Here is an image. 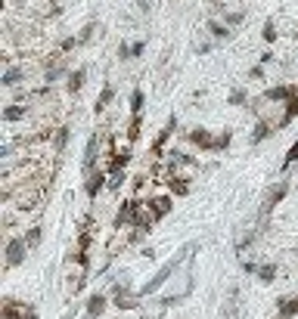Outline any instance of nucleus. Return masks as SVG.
I'll list each match as a JSON object with an SVG mask.
<instances>
[{"label":"nucleus","mask_w":298,"mask_h":319,"mask_svg":"<svg viewBox=\"0 0 298 319\" xmlns=\"http://www.w3.org/2000/svg\"><path fill=\"white\" fill-rule=\"evenodd\" d=\"M0 319H38V310H34V304L3 298V307H0Z\"/></svg>","instance_id":"obj_1"},{"label":"nucleus","mask_w":298,"mask_h":319,"mask_svg":"<svg viewBox=\"0 0 298 319\" xmlns=\"http://www.w3.org/2000/svg\"><path fill=\"white\" fill-rule=\"evenodd\" d=\"M28 242H25V235H13V239L6 242V270H13V267H19L22 261L28 257Z\"/></svg>","instance_id":"obj_2"},{"label":"nucleus","mask_w":298,"mask_h":319,"mask_svg":"<svg viewBox=\"0 0 298 319\" xmlns=\"http://www.w3.org/2000/svg\"><path fill=\"white\" fill-rule=\"evenodd\" d=\"M177 264H180V257H174V261H168V264H165L162 270H158V273H155L152 279H149V282H146V285H143L140 291H137V294H140V298H146V294L158 291V288H162L165 282H168V276H171V273H174V270H177Z\"/></svg>","instance_id":"obj_3"},{"label":"nucleus","mask_w":298,"mask_h":319,"mask_svg":"<svg viewBox=\"0 0 298 319\" xmlns=\"http://www.w3.org/2000/svg\"><path fill=\"white\" fill-rule=\"evenodd\" d=\"M187 139L193 146H199V152H217V137L211 131H205V127H193V131H187Z\"/></svg>","instance_id":"obj_4"},{"label":"nucleus","mask_w":298,"mask_h":319,"mask_svg":"<svg viewBox=\"0 0 298 319\" xmlns=\"http://www.w3.org/2000/svg\"><path fill=\"white\" fill-rule=\"evenodd\" d=\"M109 307V294L106 291H94L90 298L84 301V319H99Z\"/></svg>","instance_id":"obj_5"},{"label":"nucleus","mask_w":298,"mask_h":319,"mask_svg":"<svg viewBox=\"0 0 298 319\" xmlns=\"http://www.w3.org/2000/svg\"><path fill=\"white\" fill-rule=\"evenodd\" d=\"M286 195H289V183H286V180H280V183H277V186H273L270 192L264 195V205H261V217H267V214H270V211H273V208H277V205L283 202Z\"/></svg>","instance_id":"obj_6"},{"label":"nucleus","mask_w":298,"mask_h":319,"mask_svg":"<svg viewBox=\"0 0 298 319\" xmlns=\"http://www.w3.org/2000/svg\"><path fill=\"white\" fill-rule=\"evenodd\" d=\"M106 186H109V174H106V171H94V174L87 177V183H84V192H87L90 202H97V195H99Z\"/></svg>","instance_id":"obj_7"},{"label":"nucleus","mask_w":298,"mask_h":319,"mask_svg":"<svg viewBox=\"0 0 298 319\" xmlns=\"http://www.w3.org/2000/svg\"><path fill=\"white\" fill-rule=\"evenodd\" d=\"M295 96H298V87L295 84H280V87L264 90V102H289Z\"/></svg>","instance_id":"obj_8"},{"label":"nucleus","mask_w":298,"mask_h":319,"mask_svg":"<svg viewBox=\"0 0 298 319\" xmlns=\"http://www.w3.org/2000/svg\"><path fill=\"white\" fill-rule=\"evenodd\" d=\"M131 155H134V146H131V143L121 146V149H115V152H112V161H109L106 174H118V171H124V168L131 164Z\"/></svg>","instance_id":"obj_9"},{"label":"nucleus","mask_w":298,"mask_h":319,"mask_svg":"<svg viewBox=\"0 0 298 319\" xmlns=\"http://www.w3.org/2000/svg\"><path fill=\"white\" fill-rule=\"evenodd\" d=\"M174 131H177V115H171L168 124L162 127V134L152 139V155H162V152H165V143H168L171 137H174Z\"/></svg>","instance_id":"obj_10"},{"label":"nucleus","mask_w":298,"mask_h":319,"mask_svg":"<svg viewBox=\"0 0 298 319\" xmlns=\"http://www.w3.org/2000/svg\"><path fill=\"white\" fill-rule=\"evenodd\" d=\"M277 316L280 319H295L298 316V294H286V298H277Z\"/></svg>","instance_id":"obj_11"},{"label":"nucleus","mask_w":298,"mask_h":319,"mask_svg":"<svg viewBox=\"0 0 298 319\" xmlns=\"http://www.w3.org/2000/svg\"><path fill=\"white\" fill-rule=\"evenodd\" d=\"M97 149H99V134H90L87 149H84V177L94 174V164H97Z\"/></svg>","instance_id":"obj_12"},{"label":"nucleus","mask_w":298,"mask_h":319,"mask_svg":"<svg viewBox=\"0 0 298 319\" xmlns=\"http://www.w3.org/2000/svg\"><path fill=\"white\" fill-rule=\"evenodd\" d=\"M273 134H277V124H273V121H264V118H261L258 127H255V134L248 137V143H251V146H258V143H264V139H267V137H273Z\"/></svg>","instance_id":"obj_13"},{"label":"nucleus","mask_w":298,"mask_h":319,"mask_svg":"<svg viewBox=\"0 0 298 319\" xmlns=\"http://www.w3.org/2000/svg\"><path fill=\"white\" fill-rule=\"evenodd\" d=\"M149 208H152V214H155V220H162L171 208H174V195H158V198H152L149 202Z\"/></svg>","instance_id":"obj_14"},{"label":"nucleus","mask_w":298,"mask_h":319,"mask_svg":"<svg viewBox=\"0 0 298 319\" xmlns=\"http://www.w3.org/2000/svg\"><path fill=\"white\" fill-rule=\"evenodd\" d=\"M84 81H87V68L81 65V68H75V72H68V93H81V87H84Z\"/></svg>","instance_id":"obj_15"},{"label":"nucleus","mask_w":298,"mask_h":319,"mask_svg":"<svg viewBox=\"0 0 298 319\" xmlns=\"http://www.w3.org/2000/svg\"><path fill=\"white\" fill-rule=\"evenodd\" d=\"M25 115H28V105H6L0 118H3V124H13V121H22Z\"/></svg>","instance_id":"obj_16"},{"label":"nucleus","mask_w":298,"mask_h":319,"mask_svg":"<svg viewBox=\"0 0 298 319\" xmlns=\"http://www.w3.org/2000/svg\"><path fill=\"white\" fill-rule=\"evenodd\" d=\"M295 118H298V96L286 102V112L280 115V121H277V131H280V127H286V124H292Z\"/></svg>","instance_id":"obj_17"},{"label":"nucleus","mask_w":298,"mask_h":319,"mask_svg":"<svg viewBox=\"0 0 298 319\" xmlns=\"http://www.w3.org/2000/svg\"><path fill=\"white\" fill-rule=\"evenodd\" d=\"M22 75H25V68L13 65V68H6V72H3V78H0V84H3V87H16L19 81H22Z\"/></svg>","instance_id":"obj_18"},{"label":"nucleus","mask_w":298,"mask_h":319,"mask_svg":"<svg viewBox=\"0 0 298 319\" xmlns=\"http://www.w3.org/2000/svg\"><path fill=\"white\" fill-rule=\"evenodd\" d=\"M112 96H115V87H112V84H106V87H102V93H99V96H97V105H94V109H97V115L109 109V102H112Z\"/></svg>","instance_id":"obj_19"},{"label":"nucleus","mask_w":298,"mask_h":319,"mask_svg":"<svg viewBox=\"0 0 298 319\" xmlns=\"http://www.w3.org/2000/svg\"><path fill=\"white\" fill-rule=\"evenodd\" d=\"M277 264H261V270H258V282H264V285H270V282H277Z\"/></svg>","instance_id":"obj_20"},{"label":"nucleus","mask_w":298,"mask_h":319,"mask_svg":"<svg viewBox=\"0 0 298 319\" xmlns=\"http://www.w3.org/2000/svg\"><path fill=\"white\" fill-rule=\"evenodd\" d=\"M140 131H143V115H131V124H128V143H131V146L137 143Z\"/></svg>","instance_id":"obj_21"},{"label":"nucleus","mask_w":298,"mask_h":319,"mask_svg":"<svg viewBox=\"0 0 298 319\" xmlns=\"http://www.w3.org/2000/svg\"><path fill=\"white\" fill-rule=\"evenodd\" d=\"M143 102H146L143 90H140V87H134V90H131V105H128L131 115H143Z\"/></svg>","instance_id":"obj_22"},{"label":"nucleus","mask_w":298,"mask_h":319,"mask_svg":"<svg viewBox=\"0 0 298 319\" xmlns=\"http://www.w3.org/2000/svg\"><path fill=\"white\" fill-rule=\"evenodd\" d=\"M168 192L171 195H187L190 183H183V177H168Z\"/></svg>","instance_id":"obj_23"},{"label":"nucleus","mask_w":298,"mask_h":319,"mask_svg":"<svg viewBox=\"0 0 298 319\" xmlns=\"http://www.w3.org/2000/svg\"><path fill=\"white\" fill-rule=\"evenodd\" d=\"M41 239H44V227H28V229H25V242H28L31 251L41 245Z\"/></svg>","instance_id":"obj_24"},{"label":"nucleus","mask_w":298,"mask_h":319,"mask_svg":"<svg viewBox=\"0 0 298 319\" xmlns=\"http://www.w3.org/2000/svg\"><path fill=\"white\" fill-rule=\"evenodd\" d=\"M208 31H211V38H214V41H227V38L233 34L227 25H221V22H208Z\"/></svg>","instance_id":"obj_25"},{"label":"nucleus","mask_w":298,"mask_h":319,"mask_svg":"<svg viewBox=\"0 0 298 319\" xmlns=\"http://www.w3.org/2000/svg\"><path fill=\"white\" fill-rule=\"evenodd\" d=\"M68 143V127H56V137H53V149L56 152H62Z\"/></svg>","instance_id":"obj_26"},{"label":"nucleus","mask_w":298,"mask_h":319,"mask_svg":"<svg viewBox=\"0 0 298 319\" xmlns=\"http://www.w3.org/2000/svg\"><path fill=\"white\" fill-rule=\"evenodd\" d=\"M246 99H248V93H246L243 87H236V90L230 93V96H227V105H243Z\"/></svg>","instance_id":"obj_27"},{"label":"nucleus","mask_w":298,"mask_h":319,"mask_svg":"<svg viewBox=\"0 0 298 319\" xmlns=\"http://www.w3.org/2000/svg\"><path fill=\"white\" fill-rule=\"evenodd\" d=\"M295 161H298V139L289 146V152H286V158H283V171H286V168H292Z\"/></svg>","instance_id":"obj_28"},{"label":"nucleus","mask_w":298,"mask_h":319,"mask_svg":"<svg viewBox=\"0 0 298 319\" xmlns=\"http://www.w3.org/2000/svg\"><path fill=\"white\" fill-rule=\"evenodd\" d=\"M261 38H264L267 44L277 41V25H273V19H267V22H264V31H261Z\"/></svg>","instance_id":"obj_29"},{"label":"nucleus","mask_w":298,"mask_h":319,"mask_svg":"<svg viewBox=\"0 0 298 319\" xmlns=\"http://www.w3.org/2000/svg\"><path fill=\"white\" fill-rule=\"evenodd\" d=\"M230 139H233V134H230V131H224V134H217V152H224L227 146H230Z\"/></svg>","instance_id":"obj_30"},{"label":"nucleus","mask_w":298,"mask_h":319,"mask_svg":"<svg viewBox=\"0 0 298 319\" xmlns=\"http://www.w3.org/2000/svg\"><path fill=\"white\" fill-rule=\"evenodd\" d=\"M121 183H124V171L109 174V189H121Z\"/></svg>","instance_id":"obj_31"},{"label":"nucleus","mask_w":298,"mask_h":319,"mask_svg":"<svg viewBox=\"0 0 298 319\" xmlns=\"http://www.w3.org/2000/svg\"><path fill=\"white\" fill-rule=\"evenodd\" d=\"M78 44H81V38H65V41H62L59 46H62V53H68V50H75Z\"/></svg>","instance_id":"obj_32"},{"label":"nucleus","mask_w":298,"mask_h":319,"mask_svg":"<svg viewBox=\"0 0 298 319\" xmlns=\"http://www.w3.org/2000/svg\"><path fill=\"white\" fill-rule=\"evenodd\" d=\"M143 50H146V44H143V41H137V44H131V59H137V56H143Z\"/></svg>","instance_id":"obj_33"},{"label":"nucleus","mask_w":298,"mask_h":319,"mask_svg":"<svg viewBox=\"0 0 298 319\" xmlns=\"http://www.w3.org/2000/svg\"><path fill=\"white\" fill-rule=\"evenodd\" d=\"M243 270H246L248 276H258V270H261V267H258L255 261H243Z\"/></svg>","instance_id":"obj_34"},{"label":"nucleus","mask_w":298,"mask_h":319,"mask_svg":"<svg viewBox=\"0 0 298 319\" xmlns=\"http://www.w3.org/2000/svg\"><path fill=\"white\" fill-rule=\"evenodd\" d=\"M248 78H251V81H261V78H264V65H255V68L248 72Z\"/></svg>","instance_id":"obj_35"},{"label":"nucleus","mask_w":298,"mask_h":319,"mask_svg":"<svg viewBox=\"0 0 298 319\" xmlns=\"http://www.w3.org/2000/svg\"><path fill=\"white\" fill-rule=\"evenodd\" d=\"M239 22H243V13H230V16H227V22H224V25H239Z\"/></svg>","instance_id":"obj_36"},{"label":"nucleus","mask_w":298,"mask_h":319,"mask_svg":"<svg viewBox=\"0 0 298 319\" xmlns=\"http://www.w3.org/2000/svg\"><path fill=\"white\" fill-rule=\"evenodd\" d=\"M118 56H121V59H131V44H121V46H118Z\"/></svg>","instance_id":"obj_37"}]
</instances>
